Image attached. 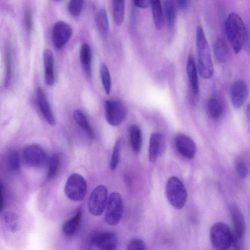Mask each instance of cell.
Masks as SVG:
<instances>
[{"label": "cell", "instance_id": "1", "mask_svg": "<svg viewBox=\"0 0 250 250\" xmlns=\"http://www.w3.org/2000/svg\"><path fill=\"white\" fill-rule=\"evenodd\" d=\"M225 29L228 40L235 53H239L248 39V31L241 17L231 13L227 17Z\"/></svg>", "mask_w": 250, "mask_h": 250}, {"label": "cell", "instance_id": "2", "mask_svg": "<svg viewBox=\"0 0 250 250\" xmlns=\"http://www.w3.org/2000/svg\"><path fill=\"white\" fill-rule=\"evenodd\" d=\"M196 42L199 73L202 78L210 79L214 74L213 64L208 41L200 26L196 29Z\"/></svg>", "mask_w": 250, "mask_h": 250}, {"label": "cell", "instance_id": "3", "mask_svg": "<svg viewBox=\"0 0 250 250\" xmlns=\"http://www.w3.org/2000/svg\"><path fill=\"white\" fill-rule=\"evenodd\" d=\"M166 195L169 203L175 208L180 209L186 203L188 193L183 182L176 176H171L166 185Z\"/></svg>", "mask_w": 250, "mask_h": 250}, {"label": "cell", "instance_id": "4", "mask_svg": "<svg viewBox=\"0 0 250 250\" xmlns=\"http://www.w3.org/2000/svg\"><path fill=\"white\" fill-rule=\"evenodd\" d=\"M209 236L212 246L216 250H229L232 245L233 233L223 222L214 223L210 228Z\"/></svg>", "mask_w": 250, "mask_h": 250}, {"label": "cell", "instance_id": "5", "mask_svg": "<svg viewBox=\"0 0 250 250\" xmlns=\"http://www.w3.org/2000/svg\"><path fill=\"white\" fill-rule=\"evenodd\" d=\"M66 196L74 202L82 201L87 192V183L85 179L76 173L68 178L64 189Z\"/></svg>", "mask_w": 250, "mask_h": 250}, {"label": "cell", "instance_id": "6", "mask_svg": "<svg viewBox=\"0 0 250 250\" xmlns=\"http://www.w3.org/2000/svg\"><path fill=\"white\" fill-rule=\"evenodd\" d=\"M123 213V203L122 196L119 193L113 192L108 198L104 220L109 225H116L121 221Z\"/></svg>", "mask_w": 250, "mask_h": 250}, {"label": "cell", "instance_id": "7", "mask_svg": "<svg viewBox=\"0 0 250 250\" xmlns=\"http://www.w3.org/2000/svg\"><path fill=\"white\" fill-rule=\"evenodd\" d=\"M107 195V189L104 185H99L93 190L87 204L88 211L92 215L98 216L103 214L106 208Z\"/></svg>", "mask_w": 250, "mask_h": 250}, {"label": "cell", "instance_id": "8", "mask_svg": "<svg viewBox=\"0 0 250 250\" xmlns=\"http://www.w3.org/2000/svg\"><path fill=\"white\" fill-rule=\"evenodd\" d=\"M127 113L126 107L121 101L108 100L105 102V117L112 126L120 125L125 120Z\"/></svg>", "mask_w": 250, "mask_h": 250}, {"label": "cell", "instance_id": "9", "mask_svg": "<svg viewBox=\"0 0 250 250\" xmlns=\"http://www.w3.org/2000/svg\"><path fill=\"white\" fill-rule=\"evenodd\" d=\"M72 30L67 23L60 21L56 22L52 28V39L54 46L61 49L70 39Z\"/></svg>", "mask_w": 250, "mask_h": 250}, {"label": "cell", "instance_id": "10", "mask_svg": "<svg viewBox=\"0 0 250 250\" xmlns=\"http://www.w3.org/2000/svg\"><path fill=\"white\" fill-rule=\"evenodd\" d=\"M249 93L246 82L242 79L235 80L231 85L230 96L233 107L240 108L246 101Z\"/></svg>", "mask_w": 250, "mask_h": 250}, {"label": "cell", "instance_id": "11", "mask_svg": "<svg viewBox=\"0 0 250 250\" xmlns=\"http://www.w3.org/2000/svg\"><path fill=\"white\" fill-rule=\"evenodd\" d=\"M23 155L25 163L32 167L42 166L46 161L45 151L37 145H31L26 146L24 149Z\"/></svg>", "mask_w": 250, "mask_h": 250}, {"label": "cell", "instance_id": "12", "mask_svg": "<svg viewBox=\"0 0 250 250\" xmlns=\"http://www.w3.org/2000/svg\"><path fill=\"white\" fill-rule=\"evenodd\" d=\"M92 243L99 250H116L118 238L112 231H103L97 233L92 238Z\"/></svg>", "mask_w": 250, "mask_h": 250}, {"label": "cell", "instance_id": "13", "mask_svg": "<svg viewBox=\"0 0 250 250\" xmlns=\"http://www.w3.org/2000/svg\"><path fill=\"white\" fill-rule=\"evenodd\" d=\"M175 144L177 151L183 157L187 159L194 157L196 153V146L190 137L184 134H178L176 136Z\"/></svg>", "mask_w": 250, "mask_h": 250}, {"label": "cell", "instance_id": "14", "mask_svg": "<svg viewBox=\"0 0 250 250\" xmlns=\"http://www.w3.org/2000/svg\"><path fill=\"white\" fill-rule=\"evenodd\" d=\"M166 148L165 136L159 133L151 134L149 140L148 158L150 162H155L162 155Z\"/></svg>", "mask_w": 250, "mask_h": 250}, {"label": "cell", "instance_id": "15", "mask_svg": "<svg viewBox=\"0 0 250 250\" xmlns=\"http://www.w3.org/2000/svg\"><path fill=\"white\" fill-rule=\"evenodd\" d=\"M206 111L210 118H220L225 111V104L222 97L216 94L211 96L207 102Z\"/></svg>", "mask_w": 250, "mask_h": 250}, {"label": "cell", "instance_id": "16", "mask_svg": "<svg viewBox=\"0 0 250 250\" xmlns=\"http://www.w3.org/2000/svg\"><path fill=\"white\" fill-rule=\"evenodd\" d=\"M36 96L37 104L42 114L48 124L53 126L55 124V119L46 95L41 87L37 88Z\"/></svg>", "mask_w": 250, "mask_h": 250}, {"label": "cell", "instance_id": "17", "mask_svg": "<svg viewBox=\"0 0 250 250\" xmlns=\"http://www.w3.org/2000/svg\"><path fill=\"white\" fill-rule=\"evenodd\" d=\"M229 209L233 227V235L242 239L245 231V222L243 213L239 208L234 204L230 206Z\"/></svg>", "mask_w": 250, "mask_h": 250}, {"label": "cell", "instance_id": "18", "mask_svg": "<svg viewBox=\"0 0 250 250\" xmlns=\"http://www.w3.org/2000/svg\"><path fill=\"white\" fill-rule=\"evenodd\" d=\"M44 78L46 84L52 85L55 81L54 58L52 51L46 49L43 54Z\"/></svg>", "mask_w": 250, "mask_h": 250}, {"label": "cell", "instance_id": "19", "mask_svg": "<svg viewBox=\"0 0 250 250\" xmlns=\"http://www.w3.org/2000/svg\"><path fill=\"white\" fill-rule=\"evenodd\" d=\"M186 70L191 93L194 96H197L199 90L197 69L194 57L191 55L188 58Z\"/></svg>", "mask_w": 250, "mask_h": 250}, {"label": "cell", "instance_id": "20", "mask_svg": "<svg viewBox=\"0 0 250 250\" xmlns=\"http://www.w3.org/2000/svg\"><path fill=\"white\" fill-rule=\"evenodd\" d=\"M80 62L86 75L91 78L92 76V52L87 43L82 45L80 51Z\"/></svg>", "mask_w": 250, "mask_h": 250}, {"label": "cell", "instance_id": "21", "mask_svg": "<svg viewBox=\"0 0 250 250\" xmlns=\"http://www.w3.org/2000/svg\"><path fill=\"white\" fill-rule=\"evenodd\" d=\"M5 76L4 85L8 88L11 84L12 76L13 58L10 44L7 42L4 47Z\"/></svg>", "mask_w": 250, "mask_h": 250}, {"label": "cell", "instance_id": "22", "mask_svg": "<svg viewBox=\"0 0 250 250\" xmlns=\"http://www.w3.org/2000/svg\"><path fill=\"white\" fill-rule=\"evenodd\" d=\"M82 216V211L79 208L73 216L64 222L62 226V231L64 235L71 236L76 233L79 226Z\"/></svg>", "mask_w": 250, "mask_h": 250}, {"label": "cell", "instance_id": "23", "mask_svg": "<svg viewBox=\"0 0 250 250\" xmlns=\"http://www.w3.org/2000/svg\"><path fill=\"white\" fill-rule=\"evenodd\" d=\"M229 48L225 40L219 37L215 41L214 44V54L217 61L224 63L229 56Z\"/></svg>", "mask_w": 250, "mask_h": 250}, {"label": "cell", "instance_id": "24", "mask_svg": "<svg viewBox=\"0 0 250 250\" xmlns=\"http://www.w3.org/2000/svg\"><path fill=\"white\" fill-rule=\"evenodd\" d=\"M95 22L101 36L105 38L108 32L109 23L106 11L104 8H101L97 12Z\"/></svg>", "mask_w": 250, "mask_h": 250}, {"label": "cell", "instance_id": "25", "mask_svg": "<svg viewBox=\"0 0 250 250\" xmlns=\"http://www.w3.org/2000/svg\"><path fill=\"white\" fill-rule=\"evenodd\" d=\"M129 136L131 147L134 152L138 153L142 146V133L138 125L133 124L130 126Z\"/></svg>", "mask_w": 250, "mask_h": 250}, {"label": "cell", "instance_id": "26", "mask_svg": "<svg viewBox=\"0 0 250 250\" xmlns=\"http://www.w3.org/2000/svg\"><path fill=\"white\" fill-rule=\"evenodd\" d=\"M73 116L74 120L87 136L92 139L94 137V133L84 113L79 110H75L73 112Z\"/></svg>", "mask_w": 250, "mask_h": 250}, {"label": "cell", "instance_id": "27", "mask_svg": "<svg viewBox=\"0 0 250 250\" xmlns=\"http://www.w3.org/2000/svg\"><path fill=\"white\" fill-rule=\"evenodd\" d=\"M125 1L123 0L112 1L113 17L115 23L117 25L122 24L125 14Z\"/></svg>", "mask_w": 250, "mask_h": 250}, {"label": "cell", "instance_id": "28", "mask_svg": "<svg viewBox=\"0 0 250 250\" xmlns=\"http://www.w3.org/2000/svg\"><path fill=\"white\" fill-rule=\"evenodd\" d=\"M151 7L154 24L157 29H160L164 23L161 1L160 0L151 1Z\"/></svg>", "mask_w": 250, "mask_h": 250}, {"label": "cell", "instance_id": "29", "mask_svg": "<svg viewBox=\"0 0 250 250\" xmlns=\"http://www.w3.org/2000/svg\"><path fill=\"white\" fill-rule=\"evenodd\" d=\"M164 6L167 25L169 28H172L176 19V9L174 2L170 0H165Z\"/></svg>", "mask_w": 250, "mask_h": 250}, {"label": "cell", "instance_id": "30", "mask_svg": "<svg viewBox=\"0 0 250 250\" xmlns=\"http://www.w3.org/2000/svg\"><path fill=\"white\" fill-rule=\"evenodd\" d=\"M60 166V160L59 156L53 154L49 159L47 178L48 180L54 179L57 175Z\"/></svg>", "mask_w": 250, "mask_h": 250}, {"label": "cell", "instance_id": "31", "mask_svg": "<svg viewBox=\"0 0 250 250\" xmlns=\"http://www.w3.org/2000/svg\"><path fill=\"white\" fill-rule=\"evenodd\" d=\"M100 71L104 91L107 95H109L111 91V80L108 68L105 64H101Z\"/></svg>", "mask_w": 250, "mask_h": 250}, {"label": "cell", "instance_id": "32", "mask_svg": "<svg viewBox=\"0 0 250 250\" xmlns=\"http://www.w3.org/2000/svg\"><path fill=\"white\" fill-rule=\"evenodd\" d=\"M84 1L82 0H71L69 1L67 8V10L72 16H79L83 7Z\"/></svg>", "mask_w": 250, "mask_h": 250}, {"label": "cell", "instance_id": "33", "mask_svg": "<svg viewBox=\"0 0 250 250\" xmlns=\"http://www.w3.org/2000/svg\"><path fill=\"white\" fill-rule=\"evenodd\" d=\"M121 146V141L119 139L115 143L111 158L110 165L112 170L116 168L120 162Z\"/></svg>", "mask_w": 250, "mask_h": 250}, {"label": "cell", "instance_id": "34", "mask_svg": "<svg viewBox=\"0 0 250 250\" xmlns=\"http://www.w3.org/2000/svg\"><path fill=\"white\" fill-rule=\"evenodd\" d=\"M8 165L10 169L14 172H18L21 167L19 153L17 151H11L8 156Z\"/></svg>", "mask_w": 250, "mask_h": 250}, {"label": "cell", "instance_id": "35", "mask_svg": "<svg viewBox=\"0 0 250 250\" xmlns=\"http://www.w3.org/2000/svg\"><path fill=\"white\" fill-rule=\"evenodd\" d=\"M23 20L25 30L30 32L33 27V15L32 12L29 6H26L24 9Z\"/></svg>", "mask_w": 250, "mask_h": 250}, {"label": "cell", "instance_id": "36", "mask_svg": "<svg viewBox=\"0 0 250 250\" xmlns=\"http://www.w3.org/2000/svg\"><path fill=\"white\" fill-rule=\"evenodd\" d=\"M125 250H146V247L142 239L133 238L127 244Z\"/></svg>", "mask_w": 250, "mask_h": 250}, {"label": "cell", "instance_id": "37", "mask_svg": "<svg viewBox=\"0 0 250 250\" xmlns=\"http://www.w3.org/2000/svg\"><path fill=\"white\" fill-rule=\"evenodd\" d=\"M18 216L15 213L9 212L4 214V220L10 226V229L12 231L18 229Z\"/></svg>", "mask_w": 250, "mask_h": 250}, {"label": "cell", "instance_id": "38", "mask_svg": "<svg viewBox=\"0 0 250 250\" xmlns=\"http://www.w3.org/2000/svg\"><path fill=\"white\" fill-rule=\"evenodd\" d=\"M236 170L240 178L244 179L248 175L249 170L246 163L243 161L239 162L236 166Z\"/></svg>", "mask_w": 250, "mask_h": 250}, {"label": "cell", "instance_id": "39", "mask_svg": "<svg viewBox=\"0 0 250 250\" xmlns=\"http://www.w3.org/2000/svg\"><path fill=\"white\" fill-rule=\"evenodd\" d=\"M134 5L138 7L141 8H145L149 6H151V1L146 0H134Z\"/></svg>", "mask_w": 250, "mask_h": 250}, {"label": "cell", "instance_id": "40", "mask_svg": "<svg viewBox=\"0 0 250 250\" xmlns=\"http://www.w3.org/2000/svg\"><path fill=\"white\" fill-rule=\"evenodd\" d=\"M188 0H177L176 1V4L178 7L181 10H185L187 8L188 6Z\"/></svg>", "mask_w": 250, "mask_h": 250}, {"label": "cell", "instance_id": "41", "mask_svg": "<svg viewBox=\"0 0 250 250\" xmlns=\"http://www.w3.org/2000/svg\"><path fill=\"white\" fill-rule=\"evenodd\" d=\"M246 115L249 120L250 121V103H249L246 108Z\"/></svg>", "mask_w": 250, "mask_h": 250}]
</instances>
